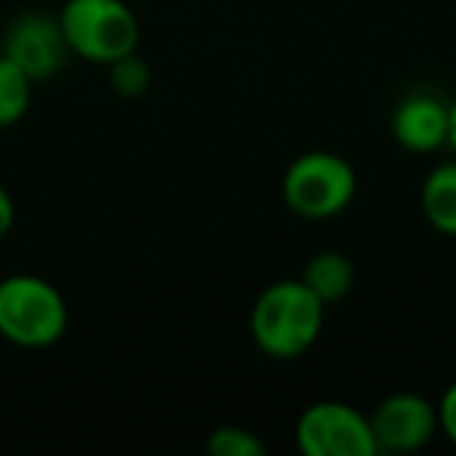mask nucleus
Segmentation results:
<instances>
[{
  "mask_svg": "<svg viewBox=\"0 0 456 456\" xmlns=\"http://www.w3.org/2000/svg\"><path fill=\"white\" fill-rule=\"evenodd\" d=\"M281 194L291 213L304 219H331L356 197V172L338 153L306 151L285 169Z\"/></svg>",
  "mask_w": 456,
  "mask_h": 456,
  "instance_id": "nucleus-4",
  "label": "nucleus"
},
{
  "mask_svg": "<svg viewBox=\"0 0 456 456\" xmlns=\"http://www.w3.org/2000/svg\"><path fill=\"white\" fill-rule=\"evenodd\" d=\"M304 456H379L372 422L341 400H319L306 406L294 428Z\"/></svg>",
  "mask_w": 456,
  "mask_h": 456,
  "instance_id": "nucleus-5",
  "label": "nucleus"
},
{
  "mask_svg": "<svg viewBox=\"0 0 456 456\" xmlns=\"http://www.w3.org/2000/svg\"><path fill=\"white\" fill-rule=\"evenodd\" d=\"M13 200H10V194L4 188H0V238L7 235L10 228H13Z\"/></svg>",
  "mask_w": 456,
  "mask_h": 456,
  "instance_id": "nucleus-15",
  "label": "nucleus"
},
{
  "mask_svg": "<svg viewBox=\"0 0 456 456\" xmlns=\"http://www.w3.org/2000/svg\"><path fill=\"white\" fill-rule=\"evenodd\" d=\"M32 78L13 63V60L0 57V128L13 126L26 116L32 103Z\"/></svg>",
  "mask_w": 456,
  "mask_h": 456,
  "instance_id": "nucleus-11",
  "label": "nucleus"
},
{
  "mask_svg": "<svg viewBox=\"0 0 456 456\" xmlns=\"http://www.w3.org/2000/svg\"><path fill=\"white\" fill-rule=\"evenodd\" d=\"M391 132L403 151L435 153L447 147L450 134V101L437 94H410L394 107Z\"/></svg>",
  "mask_w": 456,
  "mask_h": 456,
  "instance_id": "nucleus-8",
  "label": "nucleus"
},
{
  "mask_svg": "<svg viewBox=\"0 0 456 456\" xmlns=\"http://www.w3.org/2000/svg\"><path fill=\"white\" fill-rule=\"evenodd\" d=\"M325 304L300 279L273 281L250 310V338L266 356L294 360L322 335Z\"/></svg>",
  "mask_w": 456,
  "mask_h": 456,
  "instance_id": "nucleus-1",
  "label": "nucleus"
},
{
  "mask_svg": "<svg viewBox=\"0 0 456 456\" xmlns=\"http://www.w3.org/2000/svg\"><path fill=\"white\" fill-rule=\"evenodd\" d=\"M207 453H213V456H263L266 453V444H263L254 431L241 428V425H219V428L207 437Z\"/></svg>",
  "mask_w": 456,
  "mask_h": 456,
  "instance_id": "nucleus-12",
  "label": "nucleus"
},
{
  "mask_svg": "<svg viewBox=\"0 0 456 456\" xmlns=\"http://www.w3.org/2000/svg\"><path fill=\"white\" fill-rule=\"evenodd\" d=\"M369 422L379 453H416L435 437L437 406L422 394L400 391L381 400Z\"/></svg>",
  "mask_w": 456,
  "mask_h": 456,
  "instance_id": "nucleus-6",
  "label": "nucleus"
},
{
  "mask_svg": "<svg viewBox=\"0 0 456 456\" xmlns=\"http://www.w3.org/2000/svg\"><path fill=\"white\" fill-rule=\"evenodd\" d=\"M447 147L456 153V97L450 101V134H447Z\"/></svg>",
  "mask_w": 456,
  "mask_h": 456,
  "instance_id": "nucleus-16",
  "label": "nucleus"
},
{
  "mask_svg": "<svg viewBox=\"0 0 456 456\" xmlns=\"http://www.w3.org/2000/svg\"><path fill=\"white\" fill-rule=\"evenodd\" d=\"M69 310L51 281L10 275L0 281V335L20 347H51L66 335Z\"/></svg>",
  "mask_w": 456,
  "mask_h": 456,
  "instance_id": "nucleus-3",
  "label": "nucleus"
},
{
  "mask_svg": "<svg viewBox=\"0 0 456 456\" xmlns=\"http://www.w3.org/2000/svg\"><path fill=\"white\" fill-rule=\"evenodd\" d=\"M110 78L122 97H141L151 88V66L138 57V51H132L110 63Z\"/></svg>",
  "mask_w": 456,
  "mask_h": 456,
  "instance_id": "nucleus-13",
  "label": "nucleus"
},
{
  "mask_svg": "<svg viewBox=\"0 0 456 456\" xmlns=\"http://www.w3.org/2000/svg\"><path fill=\"white\" fill-rule=\"evenodd\" d=\"M419 203H422V216L435 232L456 238V159L437 163L425 175Z\"/></svg>",
  "mask_w": 456,
  "mask_h": 456,
  "instance_id": "nucleus-9",
  "label": "nucleus"
},
{
  "mask_svg": "<svg viewBox=\"0 0 456 456\" xmlns=\"http://www.w3.org/2000/svg\"><path fill=\"white\" fill-rule=\"evenodd\" d=\"M60 28L72 53L103 66L138 51L141 41L138 16L126 0H66Z\"/></svg>",
  "mask_w": 456,
  "mask_h": 456,
  "instance_id": "nucleus-2",
  "label": "nucleus"
},
{
  "mask_svg": "<svg viewBox=\"0 0 456 456\" xmlns=\"http://www.w3.org/2000/svg\"><path fill=\"white\" fill-rule=\"evenodd\" d=\"M69 45L63 38L60 20H51L45 13H26L10 22L4 35V57L13 60L32 82L57 76L66 63Z\"/></svg>",
  "mask_w": 456,
  "mask_h": 456,
  "instance_id": "nucleus-7",
  "label": "nucleus"
},
{
  "mask_svg": "<svg viewBox=\"0 0 456 456\" xmlns=\"http://www.w3.org/2000/svg\"><path fill=\"white\" fill-rule=\"evenodd\" d=\"M435 406H437V431H444V437L456 447V381L447 385V391L441 394V400Z\"/></svg>",
  "mask_w": 456,
  "mask_h": 456,
  "instance_id": "nucleus-14",
  "label": "nucleus"
},
{
  "mask_svg": "<svg viewBox=\"0 0 456 456\" xmlns=\"http://www.w3.org/2000/svg\"><path fill=\"white\" fill-rule=\"evenodd\" d=\"M354 275H356L354 263H350L341 250H319V254L304 266L300 281H304V285L329 306V304H338V300L347 297L350 288H354Z\"/></svg>",
  "mask_w": 456,
  "mask_h": 456,
  "instance_id": "nucleus-10",
  "label": "nucleus"
}]
</instances>
